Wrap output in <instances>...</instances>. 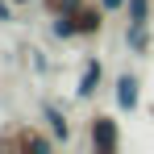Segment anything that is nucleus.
<instances>
[{"label":"nucleus","instance_id":"nucleus-1","mask_svg":"<svg viewBox=\"0 0 154 154\" xmlns=\"http://www.w3.org/2000/svg\"><path fill=\"white\" fill-rule=\"evenodd\" d=\"M50 146H54V137H46L33 125H8L0 133V150H50Z\"/></svg>","mask_w":154,"mask_h":154},{"label":"nucleus","instance_id":"nucleus-2","mask_svg":"<svg viewBox=\"0 0 154 154\" xmlns=\"http://www.w3.org/2000/svg\"><path fill=\"white\" fill-rule=\"evenodd\" d=\"M88 142H92V150H121V129H117V121L108 117V112H96L92 121H88Z\"/></svg>","mask_w":154,"mask_h":154},{"label":"nucleus","instance_id":"nucleus-3","mask_svg":"<svg viewBox=\"0 0 154 154\" xmlns=\"http://www.w3.org/2000/svg\"><path fill=\"white\" fill-rule=\"evenodd\" d=\"M104 4H92V0H83L79 8H71V21H75V33L79 38H96V33H104Z\"/></svg>","mask_w":154,"mask_h":154},{"label":"nucleus","instance_id":"nucleus-4","mask_svg":"<svg viewBox=\"0 0 154 154\" xmlns=\"http://www.w3.org/2000/svg\"><path fill=\"white\" fill-rule=\"evenodd\" d=\"M100 79H104V63H100V58H88V63H83V71H79L75 96H79V100H92V96H96V88H100Z\"/></svg>","mask_w":154,"mask_h":154},{"label":"nucleus","instance_id":"nucleus-5","mask_svg":"<svg viewBox=\"0 0 154 154\" xmlns=\"http://www.w3.org/2000/svg\"><path fill=\"white\" fill-rule=\"evenodd\" d=\"M142 104V83H137V75H117V108H125V112H133Z\"/></svg>","mask_w":154,"mask_h":154},{"label":"nucleus","instance_id":"nucleus-6","mask_svg":"<svg viewBox=\"0 0 154 154\" xmlns=\"http://www.w3.org/2000/svg\"><path fill=\"white\" fill-rule=\"evenodd\" d=\"M42 121L50 125L54 142H71V121H67V112H63L58 104H42Z\"/></svg>","mask_w":154,"mask_h":154},{"label":"nucleus","instance_id":"nucleus-7","mask_svg":"<svg viewBox=\"0 0 154 154\" xmlns=\"http://www.w3.org/2000/svg\"><path fill=\"white\" fill-rule=\"evenodd\" d=\"M150 25H125V42H129V50L133 54H142L146 46H150V33H146Z\"/></svg>","mask_w":154,"mask_h":154},{"label":"nucleus","instance_id":"nucleus-8","mask_svg":"<svg viewBox=\"0 0 154 154\" xmlns=\"http://www.w3.org/2000/svg\"><path fill=\"white\" fill-rule=\"evenodd\" d=\"M125 17H129V25H150V0H129Z\"/></svg>","mask_w":154,"mask_h":154},{"label":"nucleus","instance_id":"nucleus-9","mask_svg":"<svg viewBox=\"0 0 154 154\" xmlns=\"http://www.w3.org/2000/svg\"><path fill=\"white\" fill-rule=\"evenodd\" d=\"M83 0H42V8L50 13V17H58V13H71V8H79Z\"/></svg>","mask_w":154,"mask_h":154},{"label":"nucleus","instance_id":"nucleus-10","mask_svg":"<svg viewBox=\"0 0 154 154\" xmlns=\"http://www.w3.org/2000/svg\"><path fill=\"white\" fill-rule=\"evenodd\" d=\"M0 21H13V4L8 0H0Z\"/></svg>","mask_w":154,"mask_h":154},{"label":"nucleus","instance_id":"nucleus-11","mask_svg":"<svg viewBox=\"0 0 154 154\" xmlns=\"http://www.w3.org/2000/svg\"><path fill=\"white\" fill-rule=\"evenodd\" d=\"M100 4H104V8H108V13H117V8H125L129 0H100Z\"/></svg>","mask_w":154,"mask_h":154},{"label":"nucleus","instance_id":"nucleus-12","mask_svg":"<svg viewBox=\"0 0 154 154\" xmlns=\"http://www.w3.org/2000/svg\"><path fill=\"white\" fill-rule=\"evenodd\" d=\"M13 4H25V0H13Z\"/></svg>","mask_w":154,"mask_h":154}]
</instances>
